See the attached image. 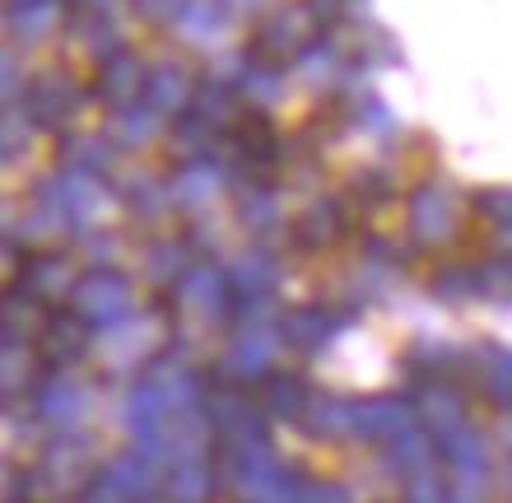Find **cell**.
<instances>
[]
</instances>
